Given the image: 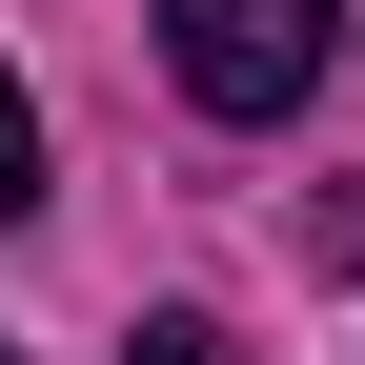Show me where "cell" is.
Masks as SVG:
<instances>
[{
	"instance_id": "3",
	"label": "cell",
	"mask_w": 365,
	"mask_h": 365,
	"mask_svg": "<svg viewBox=\"0 0 365 365\" xmlns=\"http://www.w3.org/2000/svg\"><path fill=\"white\" fill-rule=\"evenodd\" d=\"M122 365H244V345H223V325H143Z\"/></svg>"
},
{
	"instance_id": "2",
	"label": "cell",
	"mask_w": 365,
	"mask_h": 365,
	"mask_svg": "<svg viewBox=\"0 0 365 365\" xmlns=\"http://www.w3.org/2000/svg\"><path fill=\"white\" fill-rule=\"evenodd\" d=\"M21 203H41V102L0 81V223H21Z\"/></svg>"
},
{
	"instance_id": "1",
	"label": "cell",
	"mask_w": 365,
	"mask_h": 365,
	"mask_svg": "<svg viewBox=\"0 0 365 365\" xmlns=\"http://www.w3.org/2000/svg\"><path fill=\"white\" fill-rule=\"evenodd\" d=\"M163 61L203 122H304V81L345 61V0H163Z\"/></svg>"
},
{
	"instance_id": "4",
	"label": "cell",
	"mask_w": 365,
	"mask_h": 365,
	"mask_svg": "<svg viewBox=\"0 0 365 365\" xmlns=\"http://www.w3.org/2000/svg\"><path fill=\"white\" fill-rule=\"evenodd\" d=\"M0 365H21V345H0Z\"/></svg>"
}]
</instances>
